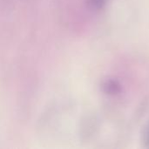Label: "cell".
I'll use <instances>...</instances> for the list:
<instances>
[{
	"label": "cell",
	"mask_w": 149,
	"mask_h": 149,
	"mask_svg": "<svg viewBox=\"0 0 149 149\" xmlns=\"http://www.w3.org/2000/svg\"><path fill=\"white\" fill-rule=\"evenodd\" d=\"M102 91L108 97L116 99L122 95L123 86L119 79L112 77L104 80L102 84Z\"/></svg>",
	"instance_id": "1"
},
{
	"label": "cell",
	"mask_w": 149,
	"mask_h": 149,
	"mask_svg": "<svg viewBox=\"0 0 149 149\" xmlns=\"http://www.w3.org/2000/svg\"><path fill=\"white\" fill-rule=\"evenodd\" d=\"M109 0H86V6L93 11H100L104 10Z\"/></svg>",
	"instance_id": "2"
},
{
	"label": "cell",
	"mask_w": 149,
	"mask_h": 149,
	"mask_svg": "<svg viewBox=\"0 0 149 149\" xmlns=\"http://www.w3.org/2000/svg\"><path fill=\"white\" fill-rule=\"evenodd\" d=\"M141 143L144 148L149 149V120L145 123L141 133Z\"/></svg>",
	"instance_id": "3"
}]
</instances>
